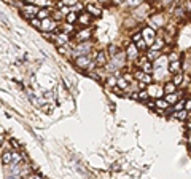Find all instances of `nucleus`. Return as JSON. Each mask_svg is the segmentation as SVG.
Segmentation results:
<instances>
[{"label": "nucleus", "instance_id": "nucleus-2", "mask_svg": "<svg viewBox=\"0 0 191 179\" xmlns=\"http://www.w3.org/2000/svg\"><path fill=\"white\" fill-rule=\"evenodd\" d=\"M40 27H42L45 32H51L54 27H56V23L51 21L50 18H48V19H43V21H42V26H40Z\"/></svg>", "mask_w": 191, "mask_h": 179}, {"label": "nucleus", "instance_id": "nucleus-14", "mask_svg": "<svg viewBox=\"0 0 191 179\" xmlns=\"http://www.w3.org/2000/svg\"><path fill=\"white\" fill-rule=\"evenodd\" d=\"M178 98H177V95H167L166 96V102H167V104H177V101Z\"/></svg>", "mask_w": 191, "mask_h": 179}, {"label": "nucleus", "instance_id": "nucleus-33", "mask_svg": "<svg viewBox=\"0 0 191 179\" xmlns=\"http://www.w3.org/2000/svg\"><path fill=\"white\" fill-rule=\"evenodd\" d=\"M0 143H2V138H0Z\"/></svg>", "mask_w": 191, "mask_h": 179}, {"label": "nucleus", "instance_id": "nucleus-4", "mask_svg": "<svg viewBox=\"0 0 191 179\" xmlns=\"http://www.w3.org/2000/svg\"><path fill=\"white\" fill-rule=\"evenodd\" d=\"M38 11H40V10H37L35 5H24V15L30 16V19H32V16L38 15Z\"/></svg>", "mask_w": 191, "mask_h": 179}, {"label": "nucleus", "instance_id": "nucleus-32", "mask_svg": "<svg viewBox=\"0 0 191 179\" xmlns=\"http://www.w3.org/2000/svg\"><path fill=\"white\" fill-rule=\"evenodd\" d=\"M189 115H191V114H189ZM189 121H191V117H189Z\"/></svg>", "mask_w": 191, "mask_h": 179}, {"label": "nucleus", "instance_id": "nucleus-3", "mask_svg": "<svg viewBox=\"0 0 191 179\" xmlns=\"http://www.w3.org/2000/svg\"><path fill=\"white\" fill-rule=\"evenodd\" d=\"M75 62H76V66H78V67H83V69H86V67L91 64V61H89L88 56H80V58H76Z\"/></svg>", "mask_w": 191, "mask_h": 179}, {"label": "nucleus", "instance_id": "nucleus-7", "mask_svg": "<svg viewBox=\"0 0 191 179\" xmlns=\"http://www.w3.org/2000/svg\"><path fill=\"white\" fill-rule=\"evenodd\" d=\"M137 46L136 45H129L128 46V58L129 59H134V58H137Z\"/></svg>", "mask_w": 191, "mask_h": 179}, {"label": "nucleus", "instance_id": "nucleus-29", "mask_svg": "<svg viewBox=\"0 0 191 179\" xmlns=\"http://www.w3.org/2000/svg\"><path fill=\"white\" fill-rule=\"evenodd\" d=\"M185 109H186V110H191V99H189V101L186 102V104H185Z\"/></svg>", "mask_w": 191, "mask_h": 179}, {"label": "nucleus", "instance_id": "nucleus-9", "mask_svg": "<svg viewBox=\"0 0 191 179\" xmlns=\"http://www.w3.org/2000/svg\"><path fill=\"white\" fill-rule=\"evenodd\" d=\"M2 162L5 163V165H10L13 162V154L11 152H3V155H2Z\"/></svg>", "mask_w": 191, "mask_h": 179}, {"label": "nucleus", "instance_id": "nucleus-20", "mask_svg": "<svg viewBox=\"0 0 191 179\" xmlns=\"http://www.w3.org/2000/svg\"><path fill=\"white\" fill-rule=\"evenodd\" d=\"M174 109H175L177 112H180V110H185V104H183V101H178L177 104L174 106Z\"/></svg>", "mask_w": 191, "mask_h": 179}, {"label": "nucleus", "instance_id": "nucleus-28", "mask_svg": "<svg viewBox=\"0 0 191 179\" xmlns=\"http://www.w3.org/2000/svg\"><path fill=\"white\" fill-rule=\"evenodd\" d=\"M137 46H139V48H145V46H147V42H145V40H140Z\"/></svg>", "mask_w": 191, "mask_h": 179}, {"label": "nucleus", "instance_id": "nucleus-13", "mask_svg": "<svg viewBox=\"0 0 191 179\" xmlns=\"http://www.w3.org/2000/svg\"><path fill=\"white\" fill-rule=\"evenodd\" d=\"M174 91H175V85L172 82H169L164 87V93H167V95H174Z\"/></svg>", "mask_w": 191, "mask_h": 179}, {"label": "nucleus", "instance_id": "nucleus-19", "mask_svg": "<svg viewBox=\"0 0 191 179\" xmlns=\"http://www.w3.org/2000/svg\"><path fill=\"white\" fill-rule=\"evenodd\" d=\"M167 106H169V104L166 102V99H158V101H156V107H158V109H159V107H161V109H166Z\"/></svg>", "mask_w": 191, "mask_h": 179}, {"label": "nucleus", "instance_id": "nucleus-34", "mask_svg": "<svg viewBox=\"0 0 191 179\" xmlns=\"http://www.w3.org/2000/svg\"><path fill=\"white\" fill-rule=\"evenodd\" d=\"M42 179H45V177H42Z\"/></svg>", "mask_w": 191, "mask_h": 179}, {"label": "nucleus", "instance_id": "nucleus-26", "mask_svg": "<svg viewBox=\"0 0 191 179\" xmlns=\"http://www.w3.org/2000/svg\"><path fill=\"white\" fill-rule=\"evenodd\" d=\"M30 21H32V24H34L35 27H40V26H42V21H40V19H35V18H32Z\"/></svg>", "mask_w": 191, "mask_h": 179}, {"label": "nucleus", "instance_id": "nucleus-24", "mask_svg": "<svg viewBox=\"0 0 191 179\" xmlns=\"http://www.w3.org/2000/svg\"><path fill=\"white\" fill-rule=\"evenodd\" d=\"M72 32L73 31V26H70V24H64V34H67V32Z\"/></svg>", "mask_w": 191, "mask_h": 179}, {"label": "nucleus", "instance_id": "nucleus-18", "mask_svg": "<svg viewBox=\"0 0 191 179\" xmlns=\"http://www.w3.org/2000/svg\"><path fill=\"white\" fill-rule=\"evenodd\" d=\"M162 45H164V42H162L161 39H158L155 45H151V50H153V51H156V50H159V48H162Z\"/></svg>", "mask_w": 191, "mask_h": 179}, {"label": "nucleus", "instance_id": "nucleus-15", "mask_svg": "<svg viewBox=\"0 0 191 179\" xmlns=\"http://www.w3.org/2000/svg\"><path fill=\"white\" fill-rule=\"evenodd\" d=\"M78 21H80L81 24H89V23H91V18H89L88 13H84V15H81V16L78 18Z\"/></svg>", "mask_w": 191, "mask_h": 179}, {"label": "nucleus", "instance_id": "nucleus-5", "mask_svg": "<svg viewBox=\"0 0 191 179\" xmlns=\"http://www.w3.org/2000/svg\"><path fill=\"white\" fill-rule=\"evenodd\" d=\"M107 62V56H105V51H99L96 54V64L97 66H105Z\"/></svg>", "mask_w": 191, "mask_h": 179}, {"label": "nucleus", "instance_id": "nucleus-8", "mask_svg": "<svg viewBox=\"0 0 191 179\" xmlns=\"http://www.w3.org/2000/svg\"><path fill=\"white\" fill-rule=\"evenodd\" d=\"M89 37H91V31L89 29H84V31L76 34V39H78V40H88Z\"/></svg>", "mask_w": 191, "mask_h": 179}, {"label": "nucleus", "instance_id": "nucleus-23", "mask_svg": "<svg viewBox=\"0 0 191 179\" xmlns=\"http://www.w3.org/2000/svg\"><path fill=\"white\" fill-rule=\"evenodd\" d=\"M118 87H121V88H128V82L124 80V79H120V80H118Z\"/></svg>", "mask_w": 191, "mask_h": 179}, {"label": "nucleus", "instance_id": "nucleus-21", "mask_svg": "<svg viewBox=\"0 0 191 179\" xmlns=\"http://www.w3.org/2000/svg\"><path fill=\"white\" fill-rule=\"evenodd\" d=\"M75 19H76V15L73 11H70L69 15H67V21H69V23H73Z\"/></svg>", "mask_w": 191, "mask_h": 179}, {"label": "nucleus", "instance_id": "nucleus-22", "mask_svg": "<svg viewBox=\"0 0 191 179\" xmlns=\"http://www.w3.org/2000/svg\"><path fill=\"white\" fill-rule=\"evenodd\" d=\"M178 83H181V74H175V77H174V85L177 87Z\"/></svg>", "mask_w": 191, "mask_h": 179}, {"label": "nucleus", "instance_id": "nucleus-30", "mask_svg": "<svg viewBox=\"0 0 191 179\" xmlns=\"http://www.w3.org/2000/svg\"><path fill=\"white\" fill-rule=\"evenodd\" d=\"M10 179H21V176H19V174H14V176H11Z\"/></svg>", "mask_w": 191, "mask_h": 179}, {"label": "nucleus", "instance_id": "nucleus-16", "mask_svg": "<svg viewBox=\"0 0 191 179\" xmlns=\"http://www.w3.org/2000/svg\"><path fill=\"white\" fill-rule=\"evenodd\" d=\"M89 48H91V45H89V43H86V45H80L78 48H76V51H78V53H83V54H86Z\"/></svg>", "mask_w": 191, "mask_h": 179}, {"label": "nucleus", "instance_id": "nucleus-10", "mask_svg": "<svg viewBox=\"0 0 191 179\" xmlns=\"http://www.w3.org/2000/svg\"><path fill=\"white\" fill-rule=\"evenodd\" d=\"M169 70L174 72V74H180V72H178V70H180V62H178V61L170 62V64H169Z\"/></svg>", "mask_w": 191, "mask_h": 179}, {"label": "nucleus", "instance_id": "nucleus-1", "mask_svg": "<svg viewBox=\"0 0 191 179\" xmlns=\"http://www.w3.org/2000/svg\"><path fill=\"white\" fill-rule=\"evenodd\" d=\"M142 37H143V40L147 42V45H151L153 40H155V31H153L151 27H147V29L142 31Z\"/></svg>", "mask_w": 191, "mask_h": 179}, {"label": "nucleus", "instance_id": "nucleus-11", "mask_svg": "<svg viewBox=\"0 0 191 179\" xmlns=\"http://www.w3.org/2000/svg\"><path fill=\"white\" fill-rule=\"evenodd\" d=\"M88 10H89L91 15H94V16H100V8H99V6H94V3H89V5H88Z\"/></svg>", "mask_w": 191, "mask_h": 179}, {"label": "nucleus", "instance_id": "nucleus-17", "mask_svg": "<svg viewBox=\"0 0 191 179\" xmlns=\"http://www.w3.org/2000/svg\"><path fill=\"white\" fill-rule=\"evenodd\" d=\"M38 18H40L42 21L48 19V18H50V11H48V10H40V11H38Z\"/></svg>", "mask_w": 191, "mask_h": 179}, {"label": "nucleus", "instance_id": "nucleus-31", "mask_svg": "<svg viewBox=\"0 0 191 179\" xmlns=\"http://www.w3.org/2000/svg\"><path fill=\"white\" fill-rule=\"evenodd\" d=\"M0 134H3V128L2 126H0Z\"/></svg>", "mask_w": 191, "mask_h": 179}, {"label": "nucleus", "instance_id": "nucleus-25", "mask_svg": "<svg viewBox=\"0 0 191 179\" xmlns=\"http://www.w3.org/2000/svg\"><path fill=\"white\" fill-rule=\"evenodd\" d=\"M132 40H134V42H140V40H142V32H137L136 35L132 37Z\"/></svg>", "mask_w": 191, "mask_h": 179}, {"label": "nucleus", "instance_id": "nucleus-12", "mask_svg": "<svg viewBox=\"0 0 191 179\" xmlns=\"http://www.w3.org/2000/svg\"><path fill=\"white\" fill-rule=\"evenodd\" d=\"M174 117H175V118H178V120H186V118H188V110L185 109V110L175 112V114H174Z\"/></svg>", "mask_w": 191, "mask_h": 179}, {"label": "nucleus", "instance_id": "nucleus-6", "mask_svg": "<svg viewBox=\"0 0 191 179\" xmlns=\"http://www.w3.org/2000/svg\"><path fill=\"white\" fill-rule=\"evenodd\" d=\"M54 39H56V43L57 45H59V46H62V45H65L67 42H69V34H59V35H57V37H54Z\"/></svg>", "mask_w": 191, "mask_h": 179}, {"label": "nucleus", "instance_id": "nucleus-27", "mask_svg": "<svg viewBox=\"0 0 191 179\" xmlns=\"http://www.w3.org/2000/svg\"><path fill=\"white\" fill-rule=\"evenodd\" d=\"M139 98H140V99H147V98H148V93H147V91H142L140 95H139Z\"/></svg>", "mask_w": 191, "mask_h": 179}]
</instances>
